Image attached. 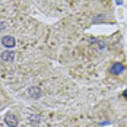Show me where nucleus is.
<instances>
[{"mask_svg":"<svg viewBox=\"0 0 127 127\" xmlns=\"http://www.w3.org/2000/svg\"><path fill=\"white\" fill-rule=\"evenodd\" d=\"M4 123H6V126L7 127H18L19 124V120H18V117L12 113H7V114L4 115Z\"/></svg>","mask_w":127,"mask_h":127,"instance_id":"nucleus-1","label":"nucleus"},{"mask_svg":"<svg viewBox=\"0 0 127 127\" xmlns=\"http://www.w3.org/2000/svg\"><path fill=\"white\" fill-rule=\"evenodd\" d=\"M1 45L6 47L7 50H10V48H13L16 45V39L13 38V37H10V35H4L1 38Z\"/></svg>","mask_w":127,"mask_h":127,"instance_id":"nucleus-2","label":"nucleus"},{"mask_svg":"<svg viewBox=\"0 0 127 127\" xmlns=\"http://www.w3.org/2000/svg\"><path fill=\"white\" fill-rule=\"evenodd\" d=\"M0 59H1V62L10 63V62H13V60H15V51H10V50L3 51V53L0 54Z\"/></svg>","mask_w":127,"mask_h":127,"instance_id":"nucleus-3","label":"nucleus"},{"mask_svg":"<svg viewBox=\"0 0 127 127\" xmlns=\"http://www.w3.org/2000/svg\"><path fill=\"white\" fill-rule=\"evenodd\" d=\"M28 92H29V96L34 98V99H38V98L42 96V92H41V88L39 86H32V88L28 89Z\"/></svg>","mask_w":127,"mask_h":127,"instance_id":"nucleus-4","label":"nucleus"},{"mask_svg":"<svg viewBox=\"0 0 127 127\" xmlns=\"http://www.w3.org/2000/svg\"><path fill=\"white\" fill-rule=\"evenodd\" d=\"M123 72H124V66L121 63L117 62V63H114L111 66V73H113V75H121Z\"/></svg>","mask_w":127,"mask_h":127,"instance_id":"nucleus-5","label":"nucleus"},{"mask_svg":"<svg viewBox=\"0 0 127 127\" xmlns=\"http://www.w3.org/2000/svg\"><path fill=\"white\" fill-rule=\"evenodd\" d=\"M3 28H4V25H3V24L0 22V29H3Z\"/></svg>","mask_w":127,"mask_h":127,"instance_id":"nucleus-6","label":"nucleus"},{"mask_svg":"<svg viewBox=\"0 0 127 127\" xmlns=\"http://www.w3.org/2000/svg\"><path fill=\"white\" fill-rule=\"evenodd\" d=\"M124 98L127 99V91H124Z\"/></svg>","mask_w":127,"mask_h":127,"instance_id":"nucleus-7","label":"nucleus"}]
</instances>
